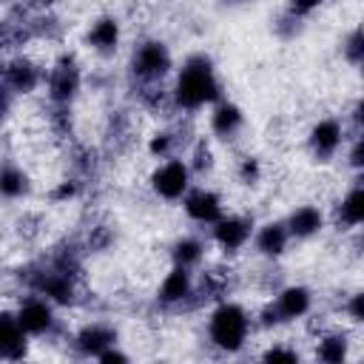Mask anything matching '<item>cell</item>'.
Instances as JSON below:
<instances>
[{
	"instance_id": "4dcf8cb0",
	"label": "cell",
	"mask_w": 364,
	"mask_h": 364,
	"mask_svg": "<svg viewBox=\"0 0 364 364\" xmlns=\"http://www.w3.org/2000/svg\"><path fill=\"white\" fill-rule=\"evenodd\" d=\"M97 358H100V361H125L128 355H125V353H119V350H114V344H111V347H108V350H102Z\"/></svg>"
},
{
	"instance_id": "ba28073f",
	"label": "cell",
	"mask_w": 364,
	"mask_h": 364,
	"mask_svg": "<svg viewBox=\"0 0 364 364\" xmlns=\"http://www.w3.org/2000/svg\"><path fill=\"white\" fill-rule=\"evenodd\" d=\"M341 142H344V128H341V122L333 119V117L318 119V122L313 125V131H310V148H313V154H316L318 159H333V156L338 154Z\"/></svg>"
},
{
	"instance_id": "4316f807",
	"label": "cell",
	"mask_w": 364,
	"mask_h": 364,
	"mask_svg": "<svg viewBox=\"0 0 364 364\" xmlns=\"http://www.w3.org/2000/svg\"><path fill=\"white\" fill-rule=\"evenodd\" d=\"M210 165H213V159H210V148H208L205 142H199L196 151H193V168H196V171H208Z\"/></svg>"
},
{
	"instance_id": "1f68e13d",
	"label": "cell",
	"mask_w": 364,
	"mask_h": 364,
	"mask_svg": "<svg viewBox=\"0 0 364 364\" xmlns=\"http://www.w3.org/2000/svg\"><path fill=\"white\" fill-rule=\"evenodd\" d=\"M74 191H77V185H74V182H63V185L57 188V193H54V196H57V199H68V196H74Z\"/></svg>"
},
{
	"instance_id": "f546056e",
	"label": "cell",
	"mask_w": 364,
	"mask_h": 364,
	"mask_svg": "<svg viewBox=\"0 0 364 364\" xmlns=\"http://www.w3.org/2000/svg\"><path fill=\"white\" fill-rule=\"evenodd\" d=\"M350 318H353V321H361V318H364V313H361V293H355V296L350 299Z\"/></svg>"
},
{
	"instance_id": "2e32d148",
	"label": "cell",
	"mask_w": 364,
	"mask_h": 364,
	"mask_svg": "<svg viewBox=\"0 0 364 364\" xmlns=\"http://www.w3.org/2000/svg\"><path fill=\"white\" fill-rule=\"evenodd\" d=\"M119 43V23L114 17H100L88 28V46L100 54H111Z\"/></svg>"
},
{
	"instance_id": "9c48e42d",
	"label": "cell",
	"mask_w": 364,
	"mask_h": 364,
	"mask_svg": "<svg viewBox=\"0 0 364 364\" xmlns=\"http://www.w3.org/2000/svg\"><path fill=\"white\" fill-rule=\"evenodd\" d=\"M185 213L199 225H213L222 216V199L208 188H196L185 196Z\"/></svg>"
},
{
	"instance_id": "836d02e7",
	"label": "cell",
	"mask_w": 364,
	"mask_h": 364,
	"mask_svg": "<svg viewBox=\"0 0 364 364\" xmlns=\"http://www.w3.org/2000/svg\"><path fill=\"white\" fill-rule=\"evenodd\" d=\"M0 77H3V63H0Z\"/></svg>"
},
{
	"instance_id": "9a60e30c",
	"label": "cell",
	"mask_w": 364,
	"mask_h": 364,
	"mask_svg": "<svg viewBox=\"0 0 364 364\" xmlns=\"http://www.w3.org/2000/svg\"><path fill=\"white\" fill-rule=\"evenodd\" d=\"M321 225H324V216H321V210L316 208V205H301V208H296L293 213H290V219H287V233L290 236H296V239H310V236H316L318 230H321Z\"/></svg>"
},
{
	"instance_id": "83f0119b",
	"label": "cell",
	"mask_w": 364,
	"mask_h": 364,
	"mask_svg": "<svg viewBox=\"0 0 364 364\" xmlns=\"http://www.w3.org/2000/svg\"><path fill=\"white\" fill-rule=\"evenodd\" d=\"M262 358L264 361H299V353L296 350H287V347H270Z\"/></svg>"
},
{
	"instance_id": "5bb4252c",
	"label": "cell",
	"mask_w": 364,
	"mask_h": 364,
	"mask_svg": "<svg viewBox=\"0 0 364 364\" xmlns=\"http://www.w3.org/2000/svg\"><path fill=\"white\" fill-rule=\"evenodd\" d=\"M26 353V333L17 316L0 313V358H20Z\"/></svg>"
},
{
	"instance_id": "7c38bea8",
	"label": "cell",
	"mask_w": 364,
	"mask_h": 364,
	"mask_svg": "<svg viewBox=\"0 0 364 364\" xmlns=\"http://www.w3.org/2000/svg\"><path fill=\"white\" fill-rule=\"evenodd\" d=\"M193 290V279H191V267H182V264H173V270L162 279L159 284V301L162 304H179L191 296Z\"/></svg>"
},
{
	"instance_id": "6da1fadb",
	"label": "cell",
	"mask_w": 364,
	"mask_h": 364,
	"mask_svg": "<svg viewBox=\"0 0 364 364\" xmlns=\"http://www.w3.org/2000/svg\"><path fill=\"white\" fill-rule=\"evenodd\" d=\"M219 97V82L216 74L210 68V60L205 57H191L185 63V68L176 77V88H173V100L179 108L196 111L208 102H213Z\"/></svg>"
},
{
	"instance_id": "3957f363",
	"label": "cell",
	"mask_w": 364,
	"mask_h": 364,
	"mask_svg": "<svg viewBox=\"0 0 364 364\" xmlns=\"http://www.w3.org/2000/svg\"><path fill=\"white\" fill-rule=\"evenodd\" d=\"M188 185H191V168L188 162L182 159H168L162 162L154 173H151V188L156 196L168 199V202H176L188 193Z\"/></svg>"
},
{
	"instance_id": "d6986e66",
	"label": "cell",
	"mask_w": 364,
	"mask_h": 364,
	"mask_svg": "<svg viewBox=\"0 0 364 364\" xmlns=\"http://www.w3.org/2000/svg\"><path fill=\"white\" fill-rule=\"evenodd\" d=\"M242 122H245V117H242L239 105H233V102H219L210 114V128L219 136H233L242 128Z\"/></svg>"
},
{
	"instance_id": "52a82bcc",
	"label": "cell",
	"mask_w": 364,
	"mask_h": 364,
	"mask_svg": "<svg viewBox=\"0 0 364 364\" xmlns=\"http://www.w3.org/2000/svg\"><path fill=\"white\" fill-rule=\"evenodd\" d=\"M14 316H17V324L23 327L26 336H43L54 324V313H51L48 299H26Z\"/></svg>"
},
{
	"instance_id": "44dd1931",
	"label": "cell",
	"mask_w": 364,
	"mask_h": 364,
	"mask_svg": "<svg viewBox=\"0 0 364 364\" xmlns=\"http://www.w3.org/2000/svg\"><path fill=\"white\" fill-rule=\"evenodd\" d=\"M338 219H341L347 228L361 225V219H364V191H361V185H355V188L341 199V205H338Z\"/></svg>"
},
{
	"instance_id": "484cf974",
	"label": "cell",
	"mask_w": 364,
	"mask_h": 364,
	"mask_svg": "<svg viewBox=\"0 0 364 364\" xmlns=\"http://www.w3.org/2000/svg\"><path fill=\"white\" fill-rule=\"evenodd\" d=\"M259 159H253V156H245L242 162H239V179L242 182H247V185H253L256 179H259Z\"/></svg>"
},
{
	"instance_id": "7a4b0ae2",
	"label": "cell",
	"mask_w": 364,
	"mask_h": 364,
	"mask_svg": "<svg viewBox=\"0 0 364 364\" xmlns=\"http://www.w3.org/2000/svg\"><path fill=\"white\" fill-rule=\"evenodd\" d=\"M247 330H250V318L245 313V307L233 304V301H222L208 321V336L210 341L225 350V353H236L242 350V344L247 341Z\"/></svg>"
},
{
	"instance_id": "f1b7e54d",
	"label": "cell",
	"mask_w": 364,
	"mask_h": 364,
	"mask_svg": "<svg viewBox=\"0 0 364 364\" xmlns=\"http://www.w3.org/2000/svg\"><path fill=\"white\" fill-rule=\"evenodd\" d=\"M148 151H151L154 156H165V154L171 151V134H156V136L148 142Z\"/></svg>"
},
{
	"instance_id": "30bf717a",
	"label": "cell",
	"mask_w": 364,
	"mask_h": 364,
	"mask_svg": "<svg viewBox=\"0 0 364 364\" xmlns=\"http://www.w3.org/2000/svg\"><path fill=\"white\" fill-rule=\"evenodd\" d=\"M37 290L48 301H57V304H71L74 301V282H71V273L63 270V267L40 273L37 276Z\"/></svg>"
},
{
	"instance_id": "7402d4cb",
	"label": "cell",
	"mask_w": 364,
	"mask_h": 364,
	"mask_svg": "<svg viewBox=\"0 0 364 364\" xmlns=\"http://www.w3.org/2000/svg\"><path fill=\"white\" fill-rule=\"evenodd\" d=\"M202 253H205V245L199 239H179L173 245V264H182V267H193L202 262Z\"/></svg>"
},
{
	"instance_id": "4fadbf2b",
	"label": "cell",
	"mask_w": 364,
	"mask_h": 364,
	"mask_svg": "<svg viewBox=\"0 0 364 364\" xmlns=\"http://www.w3.org/2000/svg\"><path fill=\"white\" fill-rule=\"evenodd\" d=\"M114 341H117V333H114L111 327H105V324H88V327H82V330L77 333V338H74L77 350H80L82 355H94V358H97L102 350H108Z\"/></svg>"
},
{
	"instance_id": "cb8c5ba5",
	"label": "cell",
	"mask_w": 364,
	"mask_h": 364,
	"mask_svg": "<svg viewBox=\"0 0 364 364\" xmlns=\"http://www.w3.org/2000/svg\"><path fill=\"white\" fill-rule=\"evenodd\" d=\"M344 54H347V60H350L353 65L361 63V57H364V46H361V31H358V28L350 34V40H347V46H344Z\"/></svg>"
},
{
	"instance_id": "603a6c76",
	"label": "cell",
	"mask_w": 364,
	"mask_h": 364,
	"mask_svg": "<svg viewBox=\"0 0 364 364\" xmlns=\"http://www.w3.org/2000/svg\"><path fill=\"white\" fill-rule=\"evenodd\" d=\"M316 355H318L321 361H327V364H338V361H344V358H347V338L338 336V333L324 336V338L318 341V347H316Z\"/></svg>"
},
{
	"instance_id": "277c9868",
	"label": "cell",
	"mask_w": 364,
	"mask_h": 364,
	"mask_svg": "<svg viewBox=\"0 0 364 364\" xmlns=\"http://www.w3.org/2000/svg\"><path fill=\"white\" fill-rule=\"evenodd\" d=\"M134 74L142 80V82H156L168 74L171 68V54L168 48L159 43V40H148L142 43L136 51H134Z\"/></svg>"
},
{
	"instance_id": "d6a6232c",
	"label": "cell",
	"mask_w": 364,
	"mask_h": 364,
	"mask_svg": "<svg viewBox=\"0 0 364 364\" xmlns=\"http://www.w3.org/2000/svg\"><path fill=\"white\" fill-rule=\"evenodd\" d=\"M3 108H6V94H0V119H3Z\"/></svg>"
},
{
	"instance_id": "8992f818",
	"label": "cell",
	"mask_w": 364,
	"mask_h": 364,
	"mask_svg": "<svg viewBox=\"0 0 364 364\" xmlns=\"http://www.w3.org/2000/svg\"><path fill=\"white\" fill-rule=\"evenodd\" d=\"M250 230L253 225L245 219V216H219L213 222V242L228 250V253H236L239 247H245V242L250 239Z\"/></svg>"
},
{
	"instance_id": "5b68a950",
	"label": "cell",
	"mask_w": 364,
	"mask_h": 364,
	"mask_svg": "<svg viewBox=\"0 0 364 364\" xmlns=\"http://www.w3.org/2000/svg\"><path fill=\"white\" fill-rule=\"evenodd\" d=\"M80 91V68L74 65V60L63 57L51 74H48V97L57 102V105H68Z\"/></svg>"
},
{
	"instance_id": "e0dca14e",
	"label": "cell",
	"mask_w": 364,
	"mask_h": 364,
	"mask_svg": "<svg viewBox=\"0 0 364 364\" xmlns=\"http://www.w3.org/2000/svg\"><path fill=\"white\" fill-rule=\"evenodd\" d=\"M3 77H6V85L17 94H28L40 82V71L28 60H14L9 68H3Z\"/></svg>"
},
{
	"instance_id": "d4e9b609",
	"label": "cell",
	"mask_w": 364,
	"mask_h": 364,
	"mask_svg": "<svg viewBox=\"0 0 364 364\" xmlns=\"http://www.w3.org/2000/svg\"><path fill=\"white\" fill-rule=\"evenodd\" d=\"M321 3H324V0H287V11H290V17H307V14H313Z\"/></svg>"
},
{
	"instance_id": "ffe728a7",
	"label": "cell",
	"mask_w": 364,
	"mask_h": 364,
	"mask_svg": "<svg viewBox=\"0 0 364 364\" xmlns=\"http://www.w3.org/2000/svg\"><path fill=\"white\" fill-rule=\"evenodd\" d=\"M28 191V176L17 165H3L0 168V196L3 199H20Z\"/></svg>"
},
{
	"instance_id": "ac0fdd59",
	"label": "cell",
	"mask_w": 364,
	"mask_h": 364,
	"mask_svg": "<svg viewBox=\"0 0 364 364\" xmlns=\"http://www.w3.org/2000/svg\"><path fill=\"white\" fill-rule=\"evenodd\" d=\"M290 242V233L282 222H267L259 233H256V247L264 253V256H282L284 247Z\"/></svg>"
},
{
	"instance_id": "8fae6325",
	"label": "cell",
	"mask_w": 364,
	"mask_h": 364,
	"mask_svg": "<svg viewBox=\"0 0 364 364\" xmlns=\"http://www.w3.org/2000/svg\"><path fill=\"white\" fill-rule=\"evenodd\" d=\"M310 310V290L301 287V284H293V287H284L273 304V313L279 321H293V318H301L304 313Z\"/></svg>"
}]
</instances>
